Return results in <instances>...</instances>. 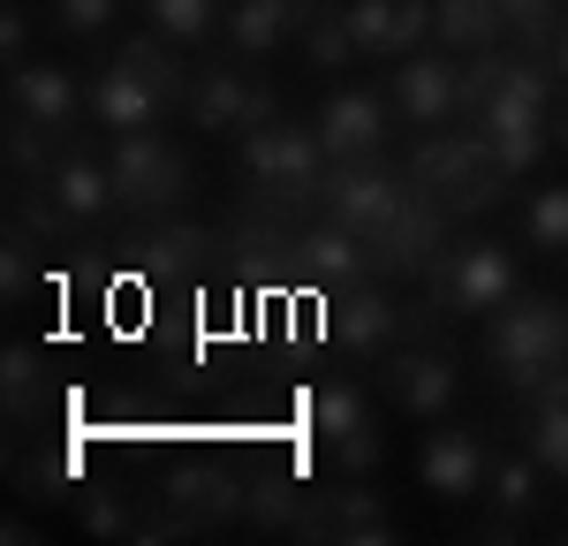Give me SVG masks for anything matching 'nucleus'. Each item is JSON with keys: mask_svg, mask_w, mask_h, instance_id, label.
I'll return each instance as SVG.
<instances>
[{"mask_svg": "<svg viewBox=\"0 0 568 546\" xmlns=\"http://www.w3.org/2000/svg\"><path fill=\"white\" fill-rule=\"evenodd\" d=\"M485 364L500 372L508 395H538L554 372H568V304L554 296H508L485 326Z\"/></svg>", "mask_w": 568, "mask_h": 546, "instance_id": "nucleus-1", "label": "nucleus"}, {"mask_svg": "<svg viewBox=\"0 0 568 546\" xmlns=\"http://www.w3.org/2000/svg\"><path fill=\"white\" fill-rule=\"evenodd\" d=\"M168 107H190V77H182V61L160 39H130L114 61H106V77L91 84V114H99L114 136L152 130Z\"/></svg>", "mask_w": 568, "mask_h": 546, "instance_id": "nucleus-2", "label": "nucleus"}, {"mask_svg": "<svg viewBox=\"0 0 568 546\" xmlns=\"http://www.w3.org/2000/svg\"><path fill=\"white\" fill-rule=\"evenodd\" d=\"M508 182L516 175L500 168V152H493L485 130L425 136V144L409 152V190H417L425 205H439V213H478V205H493Z\"/></svg>", "mask_w": 568, "mask_h": 546, "instance_id": "nucleus-3", "label": "nucleus"}, {"mask_svg": "<svg viewBox=\"0 0 568 546\" xmlns=\"http://www.w3.org/2000/svg\"><path fill=\"white\" fill-rule=\"evenodd\" d=\"M243 182L258 190L273 213H296L304 198H318V182H326V144H318V130H304V122H265V130L243 136Z\"/></svg>", "mask_w": 568, "mask_h": 546, "instance_id": "nucleus-4", "label": "nucleus"}, {"mask_svg": "<svg viewBox=\"0 0 568 546\" xmlns=\"http://www.w3.org/2000/svg\"><path fill=\"white\" fill-rule=\"evenodd\" d=\"M516 296V259L500 243H455L425 266V304L447 318H493Z\"/></svg>", "mask_w": 568, "mask_h": 546, "instance_id": "nucleus-5", "label": "nucleus"}, {"mask_svg": "<svg viewBox=\"0 0 568 546\" xmlns=\"http://www.w3.org/2000/svg\"><path fill=\"white\" fill-rule=\"evenodd\" d=\"M409 198H417V190H409V175H387V168H372V160H334V168H326V182H318L326 221L356 228L372 251H379L394 228H402Z\"/></svg>", "mask_w": 568, "mask_h": 546, "instance_id": "nucleus-6", "label": "nucleus"}, {"mask_svg": "<svg viewBox=\"0 0 568 546\" xmlns=\"http://www.w3.org/2000/svg\"><path fill=\"white\" fill-rule=\"evenodd\" d=\"M213 251L220 243L197 221H182V213H144V221L122 235V273H130L136 289H182V281L205 273Z\"/></svg>", "mask_w": 568, "mask_h": 546, "instance_id": "nucleus-7", "label": "nucleus"}, {"mask_svg": "<svg viewBox=\"0 0 568 546\" xmlns=\"http://www.w3.org/2000/svg\"><path fill=\"white\" fill-rule=\"evenodd\" d=\"M106 168H114V198L130 213H182V198H190V160L152 130H130L106 152Z\"/></svg>", "mask_w": 568, "mask_h": 546, "instance_id": "nucleus-8", "label": "nucleus"}, {"mask_svg": "<svg viewBox=\"0 0 568 546\" xmlns=\"http://www.w3.org/2000/svg\"><path fill=\"white\" fill-rule=\"evenodd\" d=\"M554 91H561V77H554V61H538V53H524V46H500L493 53V91H485L478 107V130H546L554 122Z\"/></svg>", "mask_w": 568, "mask_h": 546, "instance_id": "nucleus-9", "label": "nucleus"}, {"mask_svg": "<svg viewBox=\"0 0 568 546\" xmlns=\"http://www.w3.org/2000/svg\"><path fill=\"white\" fill-rule=\"evenodd\" d=\"M190 122L213 136H251L273 122V84L265 77H251V69H227V61H213L197 84H190Z\"/></svg>", "mask_w": 568, "mask_h": 546, "instance_id": "nucleus-10", "label": "nucleus"}, {"mask_svg": "<svg viewBox=\"0 0 568 546\" xmlns=\"http://www.w3.org/2000/svg\"><path fill=\"white\" fill-rule=\"evenodd\" d=\"M402 334H409V318H402V304H394L379 281H349V289H334L326 326H318V342L356 350V357H387Z\"/></svg>", "mask_w": 568, "mask_h": 546, "instance_id": "nucleus-11", "label": "nucleus"}, {"mask_svg": "<svg viewBox=\"0 0 568 546\" xmlns=\"http://www.w3.org/2000/svg\"><path fill=\"white\" fill-rule=\"evenodd\" d=\"M251 501H258V486H243L227 463H182L168 478V524L160 532H213V524H235Z\"/></svg>", "mask_w": 568, "mask_h": 546, "instance_id": "nucleus-12", "label": "nucleus"}, {"mask_svg": "<svg viewBox=\"0 0 568 546\" xmlns=\"http://www.w3.org/2000/svg\"><path fill=\"white\" fill-rule=\"evenodd\" d=\"M311 433L334 448V463L364 478L372 463H379V417H372V395L349 387V380H334V387H318V403H311Z\"/></svg>", "mask_w": 568, "mask_h": 546, "instance_id": "nucleus-13", "label": "nucleus"}, {"mask_svg": "<svg viewBox=\"0 0 568 546\" xmlns=\"http://www.w3.org/2000/svg\"><path fill=\"white\" fill-rule=\"evenodd\" d=\"M387 403L409 410V417H439L455 403V357L425 334H402L387 350Z\"/></svg>", "mask_w": 568, "mask_h": 546, "instance_id": "nucleus-14", "label": "nucleus"}, {"mask_svg": "<svg viewBox=\"0 0 568 546\" xmlns=\"http://www.w3.org/2000/svg\"><path fill=\"white\" fill-rule=\"evenodd\" d=\"M387 114H394L387 91L342 84L326 107H318V144H326V160H379V144H387Z\"/></svg>", "mask_w": 568, "mask_h": 546, "instance_id": "nucleus-15", "label": "nucleus"}, {"mask_svg": "<svg viewBox=\"0 0 568 546\" xmlns=\"http://www.w3.org/2000/svg\"><path fill=\"white\" fill-rule=\"evenodd\" d=\"M387 99H394V114H402V122L439 130V122H455V114H463V69H455V61H439V53H402Z\"/></svg>", "mask_w": 568, "mask_h": 546, "instance_id": "nucleus-16", "label": "nucleus"}, {"mask_svg": "<svg viewBox=\"0 0 568 546\" xmlns=\"http://www.w3.org/2000/svg\"><path fill=\"white\" fill-rule=\"evenodd\" d=\"M417 478L433 486V494L447 501H470L493 478V448H485V433H470V425H439V433H425V448H417Z\"/></svg>", "mask_w": 568, "mask_h": 546, "instance_id": "nucleus-17", "label": "nucleus"}, {"mask_svg": "<svg viewBox=\"0 0 568 546\" xmlns=\"http://www.w3.org/2000/svg\"><path fill=\"white\" fill-rule=\"evenodd\" d=\"M304 539H349V546H387L394 524H387V501L372 486H334V494H311L304 501Z\"/></svg>", "mask_w": 568, "mask_h": 546, "instance_id": "nucleus-18", "label": "nucleus"}, {"mask_svg": "<svg viewBox=\"0 0 568 546\" xmlns=\"http://www.w3.org/2000/svg\"><path fill=\"white\" fill-rule=\"evenodd\" d=\"M77 387L53 372L39 342H8V357H0V403H8V425H39L53 403H69Z\"/></svg>", "mask_w": 568, "mask_h": 546, "instance_id": "nucleus-19", "label": "nucleus"}, {"mask_svg": "<svg viewBox=\"0 0 568 546\" xmlns=\"http://www.w3.org/2000/svg\"><path fill=\"white\" fill-rule=\"evenodd\" d=\"M39 190L53 198V213L69 228H91V221H106V213L122 205V198H114V168H99V152H77V144L61 152V168H53Z\"/></svg>", "mask_w": 568, "mask_h": 546, "instance_id": "nucleus-20", "label": "nucleus"}, {"mask_svg": "<svg viewBox=\"0 0 568 546\" xmlns=\"http://www.w3.org/2000/svg\"><path fill=\"white\" fill-rule=\"evenodd\" d=\"M296 259H304V273L326 281V289H349V281H372V273H379L372 243H364L356 228H342V221L304 228V235H296Z\"/></svg>", "mask_w": 568, "mask_h": 546, "instance_id": "nucleus-21", "label": "nucleus"}, {"mask_svg": "<svg viewBox=\"0 0 568 546\" xmlns=\"http://www.w3.org/2000/svg\"><path fill=\"white\" fill-rule=\"evenodd\" d=\"M311 8H318V0H235V8H227V39L243 46V53H265V46H281V39H304Z\"/></svg>", "mask_w": 568, "mask_h": 546, "instance_id": "nucleus-22", "label": "nucleus"}, {"mask_svg": "<svg viewBox=\"0 0 568 546\" xmlns=\"http://www.w3.org/2000/svg\"><path fill=\"white\" fill-rule=\"evenodd\" d=\"M433 31L455 53H485L508 39V16H500V0H433Z\"/></svg>", "mask_w": 568, "mask_h": 546, "instance_id": "nucleus-23", "label": "nucleus"}, {"mask_svg": "<svg viewBox=\"0 0 568 546\" xmlns=\"http://www.w3.org/2000/svg\"><path fill=\"white\" fill-rule=\"evenodd\" d=\"M0 144H8V168L23 182H45L53 168H61V130L53 122H39V114H23V107H8V130H0Z\"/></svg>", "mask_w": 568, "mask_h": 546, "instance_id": "nucleus-24", "label": "nucleus"}, {"mask_svg": "<svg viewBox=\"0 0 568 546\" xmlns=\"http://www.w3.org/2000/svg\"><path fill=\"white\" fill-rule=\"evenodd\" d=\"M530 455H538L554 478H568V372H554V380L530 395Z\"/></svg>", "mask_w": 568, "mask_h": 546, "instance_id": "nucleus-25", "label": "nucleus"}, {"mask_svg": "<svg viewBox=\"0 0 568 546\" xmlns=\"http://www.w3.org/2000/svg\"><path fill=\"white\" fill-rule=\"evenodd\" d=\"M8 107H23V114L53 122V130H69V122H77V84H69V69H16Z\"/></svg>", "mask_w": 568, "mask_h": 546, "instance_id": "nucleus-26", "label": "nucleus"}, {"mask_svg": "<svg viewBox=\"0 0 568 546\" xmlns=\"http://www.w3.org/2000/svg\"><path fill=\"white\" fill-rule=\"evenodd\" d=\"M493 516L500 524H524L530 508H538V486H546V463L538 455H516V463H493Z\"/></svg>", "mask_w": 568, "mask_h": 546, "instance_id": "nucleus-27", "label": "nucleus"}, {"mask_svg": "<svg viewBox=\"0 0 568 546\" xmlns=\"http://www.w3.org/2000/svg\"><path fill=\"white\" fill-rule=\"evenodd\" d=\"M304 53H311V69H349L356 53H364L356 31H349V8H326V0H318L311 23H304Z\"/></svg>", "mask_w": 568, "mask_h": 546, "instance_id": "nucleus-28", "label": "nucleus"}, {"mask_svg": "<svg viewBox=\"0 0 568 546\" xmlns=\"http://www.w3.org/2000/svg\"><path fill=\"white\" fill-rule=\"evenodd\" d=\"M23 486H31L39 501H77V486H84V441L31 455V463H23Z\"/></svg>", "mask_w": 568, "mask_h": 546, "instance_id": "nucleus-29", "label": "nucleus"}, {"mask_svg": "<svg viewBox=\"0 0 568 546\" xmlns=\"http://www.w3.org/2000/svg\"><path fill=\"white\" fill-rule=\"evenodd\" d=\"M144 16H152V31L175 46H205L220 23V0H144Z\"/></svg>", "mask_w": 568, "mask_h": 546, "instance_id": "nucleus-30", "label": "nucleus"}, {"mask_svg": "<svg viewBox=\"0 0 568 546\" xmlns=\"http://www.w3.org/2000/svg\"><path fill=\"white\" fill-rule=\"evenodd\" d=\"M53 23L69 39H106L122 23V0H53Z\"/></svg>", "mask_w": 568, "mask_h": 546, "instance_id": "nucleus-31", "label": "nucleus"}, {"mask_svg": "<svg viewBox=\"0 0 568 546\" xmlns=\"http://www.w3.org/2000/svg\"><path fill=\"white\" fill-rule=\"evenodd\" d=\"M524 235L538 243V251H561L568 243V190H538V198H530Z\"/></svg>", "mask_w": 568, "mask_h": 546, "instance_id": "nucleus-32", "label": "nucleus"}, {"mask_svg": "<svg viewBox=\"0 0 568 546\" xmlns=\"http://www.w3.org/2000/svg\"><path fill=\"white\" fill-rule=\"evenodd\" d=\"M349 31L364 53H394V0H349Z\"/></svg>", "mask_w": 568, "mask_h": 546, "instance_id": "nucleus-33", "label": "nucleus"}, {"mask_svg": "<svg viewBox=\"0 0 568 546\" xmlns=\"http://www.w3.org/2000/svg\"><path fill=\"white\" fill-rule=\"evenodd\" d=\"M546 144H554V130H493V152H500L508 175H530L546 160Z\"/></svg>", "mask_w": 568, "mask_h": 546, "instance_id": "nucleus-34", "label": "nucleus"}, {"mask_svg": "<svg viewBox=\"0 0 568 546\" xmlns=\"http://www.w3.org/2000/svg\"><path fill=\"white\" fill-rule=\"evenodd\" d=\"M39 289H45V273L31 266V251H23V243H8V251H0V296H8V304H31Z\"/></svg>", "mask_w": 568, "mask_h": 546, "instance_id": "nucleus-35", "label": "nucleus"}, {"mask_svg": "<svg viewBox=\"0 0 568 546\" xmlns=\"http://www.w3.org/2000/svg\"><path fill=\"white\" fill-rule=\"evenodd\" d=\"M500 16H508L516 39H546L561 23V0H500Z\"/></svg>", "mask_w": 568, "mask_h": 546, "instance_id": "nucleus-36", "label": "nucleus"}, {"mask_svg": "<svg viewBox=\"0 0 568 546\" xmlns=\"http://www.w3.org/2000/svg\"><path fill=\"white\" fill-rule=\"evenodd\" d=\"M433 39V0H394V53H417Z\"/></svg>", "mask_w": 568, "mask_h": 546, "instance_id": "nucleus-37", "label": "nucleus"}, {"mask_svg": "<svg viewBox=\"0 0 568 546\" xmlns=\"http://www.w3.org/2000/svg\"><path fill=\"white\" fill-rule=\"evenodd\" d=\"M84 524L99 539H122V532H130V508H122V501H84Z\"/></svg>", "mask_w": 568, "mask_h": 546, "instance_id": "nucleus-38", "label": "nucleus"}, {"mask_svg": "<svg viewBox=\"0 0 568 546\" xmlns=\"http://www.w3.org/2000/svg\"><path fill=\"white\" fill-rule=\"evenodd\" d=\"M23 31H31V23H23V8H0V53H8V61L23 53Z\"/></svg>", "mask_w": 568, "mask_h": 546, "instance_id": "nucleus-39", "label": "nucleus"}, {"mask_svg": "<svg viewBox=\"0 0 568 546\" xmlns=\"http://www.w3.org/2000/svg\"><path fill=\"white\" fill-rule=\"evenodd\" d=\"M554 77H561V91H568V8H561V23H554Z\"/></svg>", "mask_w": 568, "mask_h": 546, "instance_id": "nucleus-40", "label": "nucleus"}, {"mask_svg": "<svg viewBox=\"0 0 568 546\" xmlns=\"http://www.w3.org/2000/svg\"><path fill=\"white\" fill-rule=\"evenodd\" d=\"M546 130H554V144L568 152V99H554V122H546Z\"/></svg>", "mask_w": 568, "mask_h": 546, "instance_id": "nucleus-41", "label": "nucleus"}]
</instances>
